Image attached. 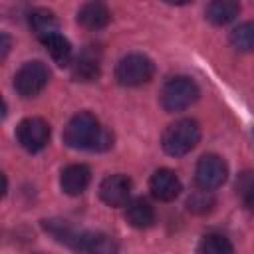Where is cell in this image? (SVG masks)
Instances as JSON below:
<instances>
[{"label": "cell", "mask_w": 254, "mask_h": 254, "mask_svg": "<svg viewBox=\"0 0 254 254\" xmlns=\"http://www.w3.org/2000/svg\"><path fill=\"white\" fill-rule=\"evenodd\" d=\"M226 177H228V165L224 163L222 157L208 153V155H202L198 159L196 171H194L196 187L206 189V190H214L226 181Z\"/></svg>", "instance_id": "obj_6"}, {"label": "cell", "mask_w": 254, "mask_h": 254, "mask_svg": "<svg viewBox=\"0 0 254 254\" xmlns=\"http://www.w3.org/2000/svg\"><path fill=\"white\" fill-rule=\"evenodd\" d=\"M230 44L238 52H254V22H244L230 32Z\"/></svg>", "instance_id": "obj_19"}, {"label": "cell", "mask_w": 254, "mask_h": 254, "mask_svg": "<svg viewBox=\"0 0 254 254\" xmlns=\"http://www.w3.org/2000/svg\"><path fill=\"white\" fill-rule=\"evenodd\" d=\"M2 42H4V44H2V58H6V54H8V50H10V38H8L6 32L2 34Z\"/></svg>", "instance_id": "obj_22"}, {"label": "cell", "mask_w": 254, "mask_h": 254, "mask_svg": "<svg viewBox=\"0 0 254 254\" xmlns=\"http://www.w3.org/2000/svg\"><path fill=\"white\" fill-rule=\"evenodd\" d=\"M165 4H171V6H185V4H189L190 0H163Z\"/></svg>", "instance_id": "obj_23"}, {"label": "cell", "mask_w": 254, "mask_h": 254, "mask_svg": "<svg viewBox=\"0 0 254 254\" xmlns=\"http://www.w3.org/2000/svg\"><path fill=\"white\" fill-rule=\"evenodd\" d=\"M151 194L161 202H171L181 192V181L171 169H159L149 179Z\"/></svg>", "instance_id": "obj_9"}, {"label": "cell", "mask_w": 254, "mask_h": 254, "mask_svg": "<svg viewBox=\"0 0 254 254\" xmlns=\"http://www.w3.org/2000/svg\"><path fill=\"white\" fill-rule=\"evenodd\" d=\"M200 139V127L192 119H179L171 123L161 137L163 151L171 157H183L190 153Z\"/></svg>", "instance_id": "obj_2"}, {"label": "cell", "mask_w": 254, "mask_h": 254, "mask_svg": "<svg viewBox=\"0 0 254 254\" xmlns=\"http://www.w3.org/2000/svg\"><path fill=\"white\" fill-rule=\"evenodd\" d=\"M97 75H99V64H97V60L87 58V56L75 60V64H73V77L77 81H91Z\"/></svg>", "instance_id": "obj_21"}, {"label": "cell", "mask_w": 254, "mask_h": 254, "mask_svg": "<svg viewBox=\"0 0 254 254\" xmlns=\"http://www.w3.org/2000/svg\"><path fill=\"white\" fill-rule=\"evenodd\" d=\"M232 250H234V246L230 244V240L216 232L204 234L198 242V252H202V254H230Z\"/></svg>", "instance_id": "obj_18"}, {"label": "cell", "mask_w": 254, "mask_h": 254, "mask_svg": "<svg viewBox=\"0 0 254 254\" xmlns=\"http://www.w3.org/2000/svg\"><path fill=\"white\" fill-rule=\"evenodd\" d=\"M214 204H216V200H214L212 192L206 190V189H200V187H198L196 190H192L190 196L187 198V208H189L192 214H198V216L208 214V212L214 208Z\"/></svg>", "instance_id": "obj_17"}, {"label": "cell", "mask_w": 254, "mask_h": 254, "mask_svg": "<svg viewBox=\"0 0 254 254\" xmlns=\"http://www.w3.org/2000/svg\"><path fill=\"white\" fill-rule=\"evenodd\" d=\"M16 139L28 153H38L50 141V125L40 117H28L18 123Z\"/></svg>", "instance_id": "obj_7"}, {"label": "cell", "mask_w": 254, "mask_h": 254, "mask_svg": "<svg viewBox=\"0 0 254 254\" xmlns=\"http://www.w3.org/2000/svg\"><path fill=\"white\" fill-rule=\"evenodd\" d=\"M28 22H30V28H32V32L36 34L38 40H40L42 36H46V34L58 30V20H56V16H54L50 10H44V8L32 10Z\"/></svg>", "instance_id": "obj_16"}, {"label": "cell", "mask_w": 254, "mask_h": 254, "mask_svg": "<svg viewBox=\"0 0 254 254\" xmlns=\"http://www.w3.org/2000/svg\"><path fill=\"white\" fill-rule=\"evenodd\" d=\"M153 73H155V65L143 54H129L121 58L115 67V79L125 87H139L151 81Z\"/></svg>", "instance_id": "obj_4"}, {"label": "cell", "mask_w": 254, "mask_h": 254, "mask_svg": "<svg viewBox=\"0 0 254 254\" xmlns=\"http://www.w3.org/2000/svg\"><path fill=\"white\" fill-rule=\"evenodd\" d=\"M198 99V85L185 75L171 77L161 89V105L169 113H179Z\"/></svg>", "instance_id": "obj_3"}, {"label": "cell", "mask_w": 254, "mask_h": 254, "mask_svg": "<svg viewBox=\"0 0 254 254\" xmlns=\"http://www.w3.org/2000/svg\"><path fill=\"white\" fill-rule=\"evenodd\" d=\"M48 79H50V71L46 64L38 60L26 62L14 75V89L22 97H34L48 85Z\"/></svg>", "instance_id": "obj_5"}, {"label": "cell", "mask_w": 254, "mask_h": 254, "mask_svg": "<svg viewBox=\"0 0 254 254\" xmlns=\"http://www.w3.org/2000/svg\"><path fill=\"white\" fill-rule=\"evenodd\" d=\"M236 194L240 202L248 208L254 210V171H242L236 179Z\"/></svg>", "instance_id": "obj_20"}, {"label": "cell", "mask_w": 254, "mask_h": 254, "mask_svg": "<svg viewBox=\"0 0 254 254\" xmlns=\"http://www.w3.org/2000/svg\"><path fill=\"white\" fill-rule=\"evenodd\" d=\"M131 194V181L125 175H111L101 181L99 185V196L107 206H123L127 204Z\"/></svg>", "instance_id": "obj_8"}, {"label": "cell", "mask_w": 254, "mask_h": 254, "mask_svg": "<svg viewBox=\"0 0 254 254\" xmlns=\"http://www.w3.org/2000/svg\"><path fill=\"white\" fill-rule=\"evenodd\" d=\"M240 12L238 0H210L206 6V18L214 26H226L230 24Z\"/></svg>", "instance_id": "obj_15"}, {"label": "cell", "mask_w": 254, "mask_h": 254, "mask_svg": "<svg viewBox=\"0 0 254 254\" xmlns=\"http://www.w3.org/2000/svg\"><path fill=\"white\" fill-rule=\"evenodd\" d=\"M64 143L77 151H107L113 145V135L87 111L73 115L64 129Z\"/></svg>", "instance_id": "obj_1"}, {"label": "cell", "mask_w": 254, "mask_h": 254, "mask_svg": "<svg viewBox=\"0 0 254 254\" xmlns=\"http://www.w3.org/2000/svg\"><path fill=\"white\" fill-rule=\"evenodd\" d=\"M125 218H127V222H129L133 228L143 230V228L153 226V222H155V208L151 206L149 200H145V198H135V200H131V202L127 204Z\"/></svg>", "instance_id": "obj_13"}, {"label": "cell", "mask_w": 254, "mask_h": 254, "mask_svg": "<svg viewBox=\"0 0 254 254\" xmlns=\"http://www.w3.org/2000/svg\"><path fill=\"white\" fill-rule=\"evenodd\" d=\"M67 246H71L73 250H81V252H113L117 250V246L113 244V240L101 232H75L69 236Z\"/></svg>", "instance_id": "obj_11"}, {"label": "cell", "mask_w": 254, "mask_h": 254, "mask_svg": "<svg viewBox=\"0 0 254 254\" xmlns=\"http://www.w3.org/2000/svg\"><path fill=\"white\" fill-rule=\"evenodd\" d=\"M109 20H111V14L101 2H89V4L81 6L77 12V22L89 30L105 28L109 24Z\"/></svg>", "instance_id": "obj_14"}, {"label": "cell", "mask_w": 254, "mask_h": 254, "mask_svg": "<svg viewBox=\"0 0 254 254\" xmlns=\"http://www.w3.org/2000/svg\"><path fill=\"white\" fill-rule=\"evenodd\" d=\"M40 42H42V46L48 50L50 58L58 65H67L69 64V60H71V44H69V40L65 36L60 34V30L42 36Z\"/></svg>", "instance_id": "obj_12"}, {"label": "cell", "mask_w": 254, "mask_h": 254, "mask_svg": "<svg viewBox=\"0 0 254 254\" xmlns=\"http://www.w3.org/2000/svg\"><path fill=\"white\" fill-rule=\"evenodd\" d=\"M89 181H91V171H89L87 165H81V163L65 167L62 171V177H60L62 190L65 194H69V196L81 194L89 187Z\"/></svg>", "instance_id": "obj_10"}]
</instances>
